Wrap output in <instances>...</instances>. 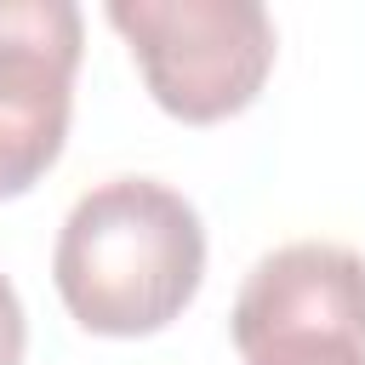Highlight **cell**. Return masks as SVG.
Masks as SVG:
<instances>
[{"instance_id":"6da1fadb","label":"cell","mask_w":365,"mask_h":365,"mask_svg":"<svg viewBox=\"0 0 365 365\" xmlns=\"http://www.w3.org/2000/svg\"><path fill=\"white\" fill-rule=\"evenodd\" d=\"M51 279L91 336H154L200 297V211L154 177L97 182L63 217Z\"/></svg>"},{"instance_id":"7a4b0ae2","label":"cell","mask_w":365,"mask_h":365,"mask_svg":"<svg viewBox=\"0 0 365 365\" xmlns=\"http://www.w3.org/2000/svg\"><path fill=\"white\" fill-rule=\"evenodd\" d=\"M148 97L182 125H217L257 103L274 68V17L257 0H108Z\"/></svg>"},{"instance_id":"3957f363","label":"cell","mask_w":365,"mask_h":365,"mask_svg":"<svg viewBox=\"0 0 365 365\" xmlns=\"http://www.w3.org/2000/svg\"><path fill=\"white\" fill-rule=\"evenodd\" d=\"M245 365H365V257L336 240L268 251L234 297Z\"/></svg>"},{"instance_id":"277c9868","label":"cell","mask_w":365,"mask_h":365,"mask_svg":"<svg viewBox=\"0 0 365 365\" xmlns=\"http://www.w3.org/2000/svg\"><path fill=\"white\" fill-rule=\"evenodd\" d=\"M86 23L68 0H0V200L29 194L68 143Z\"/></svg>"},{"instance_id":"5b68a950","label":"cell","mask_w":365,"mask_h":365,"mask_svg":"<svg viewBox=\"0 0 365 365\" xmlns=\"http://www.w3.org/2000/svg\"><path fill=\"white\" fill-rule=\"evenodd\" d=\"M23 342H29V319H23L11 279L0 274V365H23Z\"/></svg>"}]
</instances>
